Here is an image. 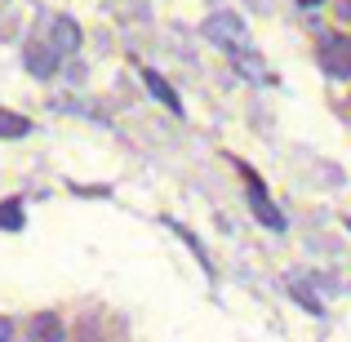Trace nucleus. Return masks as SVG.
I'll list each match as a JSON object with an SVG mask.
<instances>
[{"mask_svg": "<svg viewBox=\"0 0 351 342\" xmlns=\"http://www.w3.org/2000/svg\"><path fill=\"white\" fill-rule=\"evenodd\" d=\"M320 71H329L334 80L351 76V36H343V32L320 36Z\"/></svg>", "mask_w": 351, "mask_h": 342, "instance_id": "obj_1", "label": "nucleus"}, {"mask_svg": "<svg viewBox=\"0 0 351 342\" xmlns=\"http://www.w3.org/2000/svg\"><path fill=\"white\" fill-rule=\"evenodd\" d=\"M205 36L218 45V49H227V53H240V49H245V23H240L236 14H214L205 23Z\"/></svg>", "mask_w": 351, "mask_h": 342, "instance_id": "obj_2", "label": "nucleus"}, {"mask_svg": "<svg viewBox=\"0 0 351 342\" xmlns=\"http://www.w3.org/2000/svg\"><path fill=\"white\" fill-rule=\"evenodd\" d=\"M245 191H249V205H254L258 223H263V227H271V231H285V218H280V209H276V205H271V196L263 191L258 173H245Z\"/></svg>", "mask_w": 351, "mask_h": 342, "instance_id": "obj_3", "label": "nucleus"}, {"mask_svg": "<svg viewBox=\"0 0 351 342\" xmlns=\"http://www.w3.org/2000/svg\"><path fill=\"white\" fill-rule=\"evenodd\" d=\"M143 85H147V89H152V98H156V103H160V107H169V112H182V103H178V94H173V89H169V80H165V76H160V71H152V67H143Z\"/></svg>", "mask_w": 351, "mask_h": 342, "instance_id": "obj_4", "label": "nucleus"}, {"mask_svg": "<svg viewBox=\"0 0 351 342\" xmlns=\"http://www.w3.org/2000/svg\"><path fill=\"white\" fill-rule=\"evenodd\" d=\"M32 342H62V320L53 316V311L36 316L32 320Z\"/></svg>", "mask_w": 351, "mask_h": 342, "instance_id": "obj_5", "label": "nucleus"}, {"mask_svg": "<svg viewBox=\"0 0 351 342\" xmlns=\"http://www.w3.org/2000/svg\"><path fill=\"white\" fill-rule=\"evenodd\" d=\"M76 45H80V27L71 23V18H53V49L67 53V49H76Z\"/></svg>", "mask_w": 351, "mask_h": 342, "instance_id": "obj_6", "label": "nucleus"}, {"mask_svg": "<svg viewBox=\"0 0 351 342\" xmlns=\"http://www.w3.org/2000/svg\"><path fill=\"white\" fill-rule=\"evenodd\" d=\"M53 62H58V49H49V45H40V49H27V67L36 71V76H53Z\"/></svg>", "mask_w": 351, "mask_h": 342, "instance_id": "obj_7", "label": "nucleus"}, {"mask_svg": "<svg viewBox=\"0 0 351 342\" xmlns=\"http://www.w3.org/2000/svg\"><path fill=\"white\" fill-rule=\"evenodd\" d=\"M23 134H32V120L0 107V143H5V138H23Z\"/></svg>", "mask_w": 351, "mask_h": 342, "instance_id": "obj_8", "label": "nucleus"}, {"mask_svg": "<svg viewBox=\"0 0 351 342\" xmlns=\"http://www.w3.org/2000/svg\"><path fill=\"white\" fill-rule=\"evenodd\" d=\"M0 227H5V231L23 227V205H18V200H5V205H0Z\"/></svg>", "mask_w": 351, "mask_h": 342, "instance_id": "obj_9", "label": "nucleus"}, {"mask_svg": "<svg viewBox=\"0 0 351 342\" xmlns=\"http://www.w3.org/2000/svg\"><path fill=\"white\" fill-rule=\"evenodd\" d=\"M14 338V329H9V320H0V342H9Z\"/></svg>", "mask_w": 351, "mask_h": 342, "instance_id": "obj_10", "label": "nucleus"}, {"mask_svg": "<svg viewBox=\"0 0 351 342\" xmlns=\"http://www.w3.org/2000/svg\"><path fill=\"white\" fill-rule=\"evenodd\" d=\"M298 5H307V9H316V5H325V0H298Z\"/></svg>", "mask_w": 351, "mask_h": 342, "instance_id": "obj_11", "label": "nucleus"}]
</instances>
